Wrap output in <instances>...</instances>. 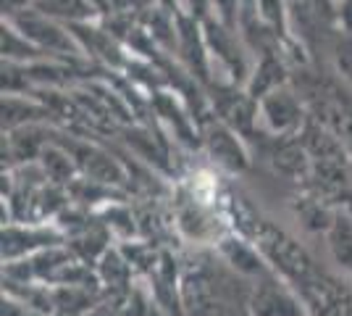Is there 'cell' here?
I'll return each mask as SVG.
<instances>
[{
	"label": "cell",
	"instance_id": "1",
	"mask_svg": "<svg viewBox=\"0 0 352 316\" xmlns=\"http://www.w3.org/2000/svg\"><path fill=\"white\" fill-rule=\"evenodd\" d=\"M287 3V21L300 45L318 53L326 50L337 37V3L334 0H284Z\"/></svg>",
	"mask_w": 352,
	"mask_h": 316
},
{
	"label": "cell",
	"instance_id": "2",
	"mask_svg": "<svg viewBox=\"0 0 352 316\" xmlns=\"http://www.w3.org/2000/svg\"><path fill=\"white\" fill-rule=\"evenodd\" d=\"M8 21L16 32H21L32 45H37L45 56H56V59H79L85 50L79 45V40L74 37V32L60 24L50 16L40 14L34 8H27V11H19L11 19H3Z\"/></svg>",
	"mask_w": 352,
	"mask_h": 316
},
{
	"label": "cell",
	"instance_id": "3",
	"mask_svg": "<svg viewBox=\"0 0 352 316\" xmlns=\"http://www.w3.org/2000/svg\"><path fill=\"white\" fill-rule=\"evenodd\" d=\"M203 34H206L210 59H216V63H221V69L229 74V82L232 85H239V82L248 85L252 69L248 63V45L242 43L236 30L226 27L216 16H210L203 21Z\"/></svg>",
	"mask_w": 352,
	"mask_h": 316
},
{
	"label": "cell",
	"instance_id": "4",
	"mask_svg": "<svg viewBox=\"0 0 352 316\" xmlns=\"http://www.w3.org/2000/svg\"><path fill=\"white\" fill-rule=\"evenodd\" d=\"M258 251L263 253V258L274 266L276 271H281L289 280H308L313 274V261L305 253V248L300 242H294L287 232L276 229L274 224L263 222L258 238H255Z\"/></svg>",
	"mask_w": 352,
	"mask_h": 316
},
{
	"label": "cell",
	"instance_id": "5",
	"mask_svg": "<svg viewBox=\"0 0 352 316\" xmlns=\"http://www.w3.org/2000/svg\"><path fill=\"white\" fill-rule=\"evenodd\" d=\"M210 108L213 116L223 121L229 129H234L242 140L255 137L261 127V105L248 90H239L234 85H210Z\"/></svg>",
	"mask_w": 352,
	"mask_h": 316
},
{
	"label": "cell",
	"instance_id": "6",
	"mask_svg": "<svg viewBox=\"0 0 352 316\" xmlns=\"http://www.w3.org/2000/svg\"><path fill=\"white\" fill-rule=\"evenodd\" d=\"M258 105H261V124L271 137L300 135L310 116L305 111L302 95L292 90L289 85L265 95L263 101H258Z\"/></svg>",
	"mask_w": 352,
	"mask_h": 316
},
{
	"label": "cell",
	"instance_id": "7",
	"mask_svg": "<svg viewBox=\"0 0 352 316\" xmlns=\"http://www.w3.org/2000/svg\"><path fill=\"white\" fill-rule=\"evenodd\" d=\"M200 135H203V145L208 151V158L221 169L239 174L248 171L250 153L245 148V140L236 135L234 129H229L223 121H219L213 114L208 119L200 121Z\"/></svg>",
	"mask_w": 352,
	"mask_h": 316
},
{
	"label": "cell",
	"instance_id": "8",
	"mask_svg": "<svg viewBox=\"0 0 352 316\" xmlns=\"http://www.w3.org/2000/svg\"><path fill=\"white\" fill-rule=\"evenodd\" d=\"M66 245V238L58 227L47 224H6L3 227V264L21 261L45 248Z\"/></svg>",
	"mask_w": 352,
	"mask_h": 316
},
{
	"label": "cell",
	"instance_id": "9",
	"mask_svg": "<svg viewBox=\"0 0 352 316\" xmlns=\"http://www.w3.org/2000/svg\"><path fill=\"white\" fill-rule=\"evenodd\" d=\"M250 311L252 316H308L294 290L276 271H268L255 280L250 295Z\"/></svg>",
	"mask_w": 352,
	"mask_h": 316
},
{
	"label": "cell",
	"instance_id": "10",
	"mask_svg": "<svg viewBox=\"0 0 352 316\" xmlns=\"http://www.w3.org/2000/svg\"><path fill=\"white\" fill-rule=\"evenodd\" d=\"M176 27H179L176 56L182 61L184 72L210 87L213 85V79H210V53H208L206 45V34H203V21H197L192 16L176 14Z\"/></svg>",
	"mask_w": 352,
	"mask_h": 316
},
{
	"label": "cell",
	"instance_id": "11",
	"mask_svg": "<svg viewBox=\"0 0 352 316\" xmlns=\"http://www.w3.org/2000/svg\"><path fill=\"white\" fill-rule=\"evenodd\" d=\"M50 143V129L40 124H30L14 132H3V164L8 169L21 164H32L40 158L45 145Z\"/></svg>",
	"mask_w": 352,
	"mask_h": 316
},
{
	"label": "cell",
	"instance_id": "12",
	"mask_svg": "<svg viewBox=\"0 0 352 316\" xmlns=\"http://www.w3.org/2000/svg\"><path fill=\"white\" fill-rule=\"evenodd\" d=\"M69 30L74 32V37L79 40L82 50L87 53L92 61H100L105 66H113V69H124L129 66L124 53H121V45L118 40L105 30V27H95V24H69Z\"/></svg>",
	"mask_w": 352,
	"mask_h": 316
},
{
	"label": "cell",
	"instance_id": "13",
	"mask_svg": "<svg viewBox=\"0 0 352 316\" xmlns=\"http://www.w3.org/2000/svg\"><path fill=\"white\" fill-rule=\"evenodd\" d=\"M219 253L226 258V264L236 269L239 274H245V277H263L271 271L268 266V261L263 258V253L258 251V245L255 242H250L248 238H236V235H226V238H221L219 240Z\"/></svg>",
	"mask_w": 352,
	"mask_h": 316
},
{
	"label": "cell",
	"instance_id": "14",
	"mask_svg": "<svg viewBox=\"0 0 352 316\" xmlns=\"http://www.w3.org/2000/svg\"><path fill=\"white\" fill-rule=\"evenodd\" d=\"M289 69H287V61L281 53H268V56H261L252 74H250L245 90L255 98V101H263L265 95H271L279 87H287L289 85Z\"/></svg>",
	"mask_w": 352,
	"mask_h": 316
},
{
	"label": "cell",
	"instance_id": "15",
	"mask_svg": "<svg viewBox=\"0 0 352 316\" xmlns=\"http://www.w3.org/2000/svg\"><path fill=\"white\" fill-rule=\"evenodd\" d=\"M268 158H271L274 169L284 177H292V180H308L310 177V156L305 151L300 135L274 137Z\"/></svg>",
	"mask_w": 352,
	"mask_h": 316
},
{
	"label": "cell",
	"instance_id": "16",
	"mask_svg": "<svg viewBox=\"0 0 352 316\" xmlns=\"http://www.w3.org/2000/svg\"><path fill=\"white\" fill-rule=\"evenodd\" d=\"M300 140L308 151L310 161H326V158H347V143L323 121H318L316 116H308Z\"/></svg>",
	"mask_w": 352,
	"mask_h": 316
},
{
	"label": "cell",
	"instance_id": "17",
	"mask_svg": "<svg viewBox=\"0 0 352 316\" xmlns=\"http://www.w3.org/2000/svg\"><path fill=\"white\" fill-rule=\"evenodd\" d=\"M111 238H113V232L105 227V222L95 213L92 216V222H89L82 232H76L74 238L66 240V245L72 248V253L79 261H85L89 266H95L100 258L111 251Z\"/></svg>",
	"mask_w": 352,
	"mask_h": 316
},
{
	"label": "cell",
	"instance_id": "18",
	"mask_svg": "<svg viewBox=\"0 0 352 316\" xmlns=\"http://www.w3.org/2000/svg\"><path fill=\"white\" fill-rule=\"evenodd\" d=\"M3 132H14L30 124L50 119V111L40 98H27V95H3Z\"/></svg>",
	"mask_w": 352,
	"mask_h": 316
},
{
	"label": "cell",
	"instance_id": "19",
	"mask_svg": "<svg viewBox=\"0 0 352 316\" xmlns=\"http://www.w3.org/2000/svg\"><path fill=\"white\" fill-rule=\"evenodd\" d=\"M176 95V92H174ZM171 92H155V98H153V108L158 111V116L163 121H168L171 127H174V135L184 143V145H190V148H197L203 140H200V132H197V127H192V119L190 116L192 111H187L184 105L176 101Z\"/></svg>",
	"mask_w": 352,
	"mask_h": 316
},
{
	"label": "cell",
	"instance_id": "20",
	"mask_svg": "<svg viewBox=\"0 0 352 316\" xmlns=\"http://www.w3.org/2000/svg\"><path fill=\"white\" fill-rule=\"evenodd\" d=\"M326 248L342 271L352 274V209L342 206L326 229Z\"/></svg>",
	"mask_w": 352,
	"mask_h": 316
},
{
	"label": "cell",
	"instance_id": "21",
	"mask_svg": "<svg viewBox=\"0 0 352 316\" xmlns=\"http://www.w3.org/2000/svg\"><path fill=\"white\" fill-rule=\"evenodd\" d=\"M37 164L43 166L47 182H50V185H58V187H72L74 182L82 177V174H79V166L74 161V156L66 151L60 143H56L53 137H50V143L45 145V151L40 153Z\"/></svg>",
	"mask_w": 352,
	"mask_h": 316
},
{
	"label": "cell",
	"instance_id": "22",
	"mask_svg": "<svg viewBox=\"0 0 352 316\" xmlns=\"http://www.w3.org/2000/svg\"><path fill=\"white\" fill-rule=\"evenodd\" d=\"M95 271H98V280H100L103 293H111V295H113V293L129 295L134 269L129 266L126 256L121 253V248H111V251L95 264Z\"/></svg>",
	"mask_w": 352,
	"mask_h": 316
},
{
	"label": "cell",
	"instance_id": "23",
	"mask_svg": "<svg viewBox=\"0 0 352 316\" xmlns=\"http://www.w3.org/2000/svg\"><path fill=\"white\" fill-rule=\"evenodd\" d=\"M34 11L56 19L60 24H85L100 14L89 0H34Z\"/></svg>",
	"mask_w": 352,
	"mask_h": 316
},
{
	"label": "cell",
	"instance_id": "24",
	"mask_svg": "<svg viewBox=\"0 0 352 316\" xmlns=\"http://www.w3.org/2000/svg\"><path fill=\"white\" fill-rule=\"evenodd\" d=\"M45 53L37 45H32L30 40L16 32L8 21H3V61H11V63H34V61H43Z\"/></svg>",
	"mask_w": 352,
	"mask_h": 316
},
{
	"label": "cell",
	"instance_id": "25",
	"mask_svg": "<svg viewBox=\"0 0 352 316\" xmlns=\"http://www.w3.org/2000/svg\"><path fill=\"white\" fill-rule=\"evenodd\" d=\"M98 216L105 222V227L118 235V238H124V240H129L132 235L140 232V224H137V216L132 213V209L124 203V200H113V203H108L103 206V211H98Z\"/></svg>",
	"mask_w": 352,
	"mask_h": 316
},
{
	"label": "cell",
	"instance_id": "26",
	"mask_svg": "<svg viewBox=\"0 0 352 316\" xmlns=\"http://www.w3.org/2000/svg\"><path fill=\"white\" fill-rule=\"evenodd\" d=\"M329 59L334 63V72L342 79V85L352 87V34L337 32L334 43L329 48Z\"/></svg>",
	"mask_w": 352,
	"mask_h": 316
},
{
	"label": "cell",
	"instance_id": "27",
	"mask_svg": "<svg viewBox=\"0 0 352 316\" xmlns=\"http://www.w3.org/2000/svg\"><path fill=\"white\" fill-rule=\"evenodd\" d=\"M258 11H261V19L265 21V27L274 32L279 40H284V32L289 30L287 3L284 0H258Z\"/></svg>",
	"mask_w": 352,
	"mask_h": 316
},
{
	"label": "cell",
	"instance_id": "28",
	"mask_svg": "<svg viewBox=\"0 0 352 316\" xmlns=\"http://www.w3.org/2000/svg\"><path fill=\"white\" fill-rule=\"evenodd\" d=\"M210 8H213V0H176V14L192 16L197 21H206L210 16H216Z\"/></svg>",
	"mask_w": 352,
	"mask_h": 316
},
{
	"label": "cell",
	"instance_id": "29",
	"mask_svg": "<svg viewBox=\"0 0 352 316\" xmlns=\"http://www.w3.org/2000/svg\"><path fill=\"white\" fill-rule=\"evenodd\" d=\"M239 6H242V0H213L216 19H219V21H223L226 27L236 30V16H239Z\"/></svg>",
	"mask_w": 352,
	"mask_h": 316
},
{
	"label": "cell",
	"instance_id": "30",
	"mask_svg": "<svg viewBox=\"0 0 352 316\" xmlns=\"http://www.w3.org/2000/svg\"><path fill=\"white\" fill-rule=\"evenodd\" d=\"M337 27L339 32L352 34V0H339L337 3Z\"/></svg>",
	"mask_w": 352,
	"mask_h": 316
},
{
	"label": "cell",
	"instance_id": "31",
	"mask_svg": "<svg viewBox=\"0 0 352 316\" xmlns=\"http://www.w3.org/2000/svg\"><path fill=\"white\" fill-rule=\"evenodd\" d=\"M0 6H3V19H11V16H16L19 11L32 8L34 0H0Z\"/></svg>",
	"mask_w": 352,
	"mask_h": 316
},
{
	"label": "cell",
	"instance_id": "32",
	"mask_svg": "<svg viewBox=\"0 0 352 316\" xmlns=\"http://www.w3.org/2000/svg\"><path fill=\"white\" fill-rule=\"evenodd\" d=\"M53 316H63V314H53Z\"/></svg>",
	"mask_w": 352,
	"mask_h": 316
}]
</instances>
